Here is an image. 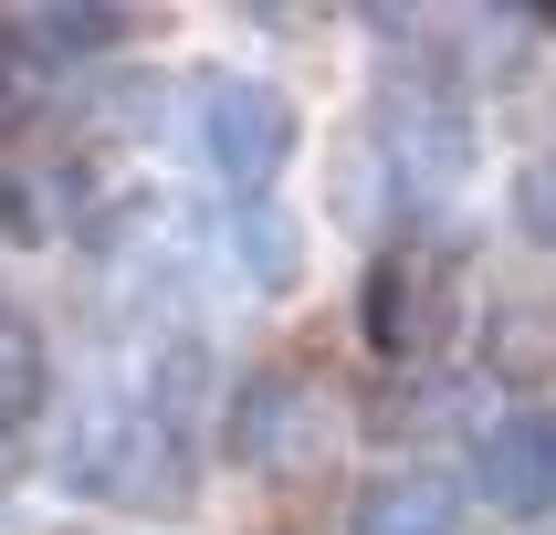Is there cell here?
Segmentation results:
<instances>
[{
  "label": "cell",
  "mask_w": 556,
  "mask_h": 535,
  "mask_svg": "<svg viewBox=\"0 0 556 535\" xmlns=\"http://www.w3.org/2000/svg\"><path fill=\"white\" fill-rule=\"evenodd\" d=\"M357 326H368V346L389 368H431L463 336V252L431 242V231H400L357 283Z\"/></svg>",
  "instance_id": "cell-1"
},
{
  "label": "cell",
  "mask_w": 556,
  "mask_h": 535,
  "mask_svg": "<svg viewBox=\"0 0 556 535\" xmlns=\"http://www.w3.org/2000/svg\"><path fill=\"white\" fill-rule=\"evenodd\" d=\"M326 441H337V399H326V378L274 357V368L231 378V399H220V451L263 483H294V472L326 462Z\"/></svg>",
  "instance_id": "cell-2"
},
{
  "label": "cell",
  "mask_w": 556,
  "mask_h": 535,
  "mask_svg": "<svg viewBox=\"0 0 556 535\" xmlns=\"http://www.w3.org/2000/svg\"><path fill=\"white\" fill-rule=\"evenodd\" d=\"M63 494H85V504H179L189 494V451H179V431L157 420L148 399L137 409H85L74 431H63Z\"/></svg>",
  "instance_id": "cell-3"
},
{
  "label": "cell",
  "mask_w": 556,
  "mask_h": 535,
  "mask_svg": "<svg viewBox=\"0 0 556 535\" xmlns=\"http://www.w3.org/2000/svg\"><path fill=\"white\" fill-rule=\"evenodd\" d=\"M294 137H305V116H294L283 85H263V74H211L200 85V148L242 200H274V179L294 168Z\"/></svg>",
  "instance_id": "cell-4"
},
{
  "label": "cell",
  "mask_w": 556,
  "mask_h": 535,
  "mask_svg": "<svg viewBox=\"0 0 556 535\" xmlns=\"http://www.w3.org/2000/svg\"><path fill=\"white\" fill-rule=\"evenodd\" d=\"M116 42H126L116 0H42V11H11V22H0V105H11V116L42 105L53 85H74V74L105 63Z\"/></svg>",
  "instance_id": "cell-5"
},
{
  "label": "cell",
  "mask_w": 556,
  "mask_h": 535,
  "mask_svg": "<svg viewBox=\"0 0 556 535\" xmlns=\"http://www.w3.org/2000/svg\"><path fill=\"white\" fill-rule=\"evenodd\" d=\"M94 211V179L74 148H11L0 157V231L11 242H74Z\"/></svg>",
  "instance_id": "cell-6"
},
{
  "label": "cell",
  "mask_w": 556,
  "mask_h": 535,
  "mask_svg": "<svg viewBox=\"0 0 556 535\" xmlns=\"http://www.w3.org/2000/svg\"><path fill=\"white\" fill-rule=\"evenodd\" d=\"M378 148H389L400 189H452L472 168V116L452 105V94H431V85H400L389 105H378Z\"/></svg>",
  "instance_id": "cell-7"
},
{
  "label": "cell",
  "mask_w": 556,
  "mask_h": 535,
  "mask_svg": "<svg viewBox=\"0 0 556 535\" xmlns=\"http://www.w3.org/2000/svg\"><path fill=\"white\" fill-rule=\"evenodd\" d=\"M472 472L504 514H556V409H504L472 451Z\"/></svg>",
  "instance_id": "cell-8"
},
{
  "label": "cell",
  "mask_w": 556,
  "mask_h": 535,
  "mask_svg": "<svg viewBox=\"0 0 556 535\" xmlns=\"http://www.w3.org/2000/svg\"><path fill=\"white\" fill-rule=\"evenodd\" d=\"M463 525V483L431 462H389L357 483V504H346V535H452Z\"/></svg>",
  "instance_id": "cell-9"
},
{
  "label": "cell",
  "mask_w": 556,
  "mask_h": 535,
  "mask_svg": "<svg viewBox=\"0 0 556 535\" xmlns=\"http://www.w3.org/2000/svg\"><path fill=\"white\" fill-rule=\"evenodd\" d=\"M231 252H242L252 294H294V283H305V220L274 211V200H242V211H231Z\"/></svg>",
  "instance_id": "cell-10"
},
{
  "label": "cell",
  "mask_w": 556,
  "mask_h": 535,
  "mask_svg": "<svg viewBox=\"0 0 556 535\" xmlns=\"http://www.w3.org/2000/svg\"><path fill=\"white\" fill-rule=\"evenodd\" d=\"M42 399H53V346H42V326L22 305H0V441L31 431Z\"/></svg>",
  "instance_id": "cell-11"
},
{
  "label": "cell",
  "mask_w": 556,
  "mask_h": 535,
  "mask_svg": "<svg viewBox=\"0 0 556 535\" xmlns=\"http://www.w3.org/2000/svg\"><path fill=\"white\" fill-rule=\"evenodd\" d=\"M515 220H526V242L556 252V148H535L526 168H515Z\"/></svg>",
  "instance_id": "cell-12"
}]
</instances>
